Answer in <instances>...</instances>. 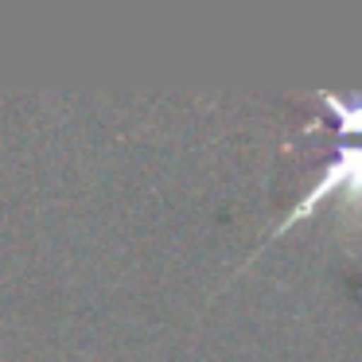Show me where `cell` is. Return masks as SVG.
Returning <instances> with one entry per match:
<instances>
[{"label":"cell","instance_id":"6da1fadb","mask_svg":"<svg viewBox=\"0 0 362 362\" xmlns=\"http://www.w3.org/2000/svg\"><path fill=\"white\" fill-rule=\"evenodd\" d=\"M315 105L331 117V125L343 136V144L335 148L331 164L320 172V180L312 183V191H308V195L288 211V218L276 226V234H284L288 226L308 222L323 199L346 195L351 206H362V94L339 98V94H331V90H315Z\"/></svg>","mask_w":362,"mask_h":362}]
</instances>
